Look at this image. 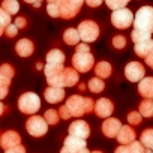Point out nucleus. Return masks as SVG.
Segmentation results:
<instances>
[{"instance_id":"nucleus-1","label":"nucleus","mask_w":153,"mask_h":153,"mask_svg":"<svg viewBox=\"0 0 153 153\" xmlns=\"http://www.w3.org/2000/svg\"><path fill=\"white\" fill-rule=\"evenodd\" d=\"M68 110L71 111V116L74 117H81L83 114H89L95 111V102L92 98H84L81 95H72L68 98L66 104Z\"/></svg>"},{"instance_id":"nucleus-2","label":"nucleus","mask_w":153,"mask_h":153,"mask_svg":"<svg viewBox=\"0 0 153 153\" xmlns=\"http://www.w3.org/2000/svg\"><path fill=\"white\" fill-rule=\"evenodd\" d=\"M134 30L152 35L153 33V8L143 6L137 11L134 18Z\"/></svg>"},{"instance_id":"nucleus-3","label":"nucleus","mask_w":153,"mask_h":153,"mask_svg":"<svg viewBox=\"0 0 153 153\" xmlns=\"http://www.w3.org/2000/svg\"><path fill=\"white\" fill-rule=\"evenodd\" d=\"M18 108L21 113L24 114H32L35 116L39 108H41V99L36 93L33 92H27V93H23L18 99Z\"/></svg>"},{"instance_id":"nucleus-4","label":"nucleus","mask_w":153,"mask_h":153,"mask_svg":"<svg viewBox=\"0 0 153 153\" xmlns=\"http://www.w3.org/2000/svg\"><path fill=\"white\" fill-rule=\"evenodd\" d=\"M78 33L84 44L95 42L99 38V26L92 20H84L78 24Z\"/></svg>"},{"instance_id":"nucleus-5","label":"nucleus","mask_w":153,"mask_h":153,"mask_svg":"<svg viewBox=\"0 0 153 153\" xmlns=\"http://www.w3.org/2000/svg\"><path fill=\"white\" fill-rule=\"evenodd\" d=\"M95 66V59L92 53H75L72 57V68L78 72H89Z\"/></svg>"},{"instance_id":"nucleus-6","label":"nucleus","mask_w":153,"mask_h":153,"mask_svg":"<svg viewBox=\"0 0 153 153\" xmlns=\"http://www.w3.org/2000/svg\"><path fill=\"white\" fill-rule=\"evenodd\" d=\"M134 18H135V15L128 8H123L120 11H114L111 14V23L117 29H128V27H131V24H134Z\"/></svg>"},{"instance_id":"nucleus-7","label":"nucleus","mask_w":153,"mask_h":153,"mask_svg":"<svg viewBox=\"0 0 153 153\" xmlns=\"http://www.w3.org/2000/svg\"><path fill=\"white\" fill-rule=\"evenodd\" d=\"M26 129L32 137H42L48 131V123L44 117L41 116H32L26 122Z\"/></svg>"},{"instance_id":"nucleus-8","label":"nucleus","mask_w":153,"mask_h":153,"mask_svg":"<svg viewBox=\"0 0 153 153\" xmlns=\"http://www.w3.org/2000/svg\"><path fill=\"white\" fill-rule=\"evenodd\" d=\"M81 6H83L81 0H59L60 17L65 20H71L78 14Z\"/></svg>"},{"instance_id":"nucleus-9","label":"nucleus","mask_w":153,"mask_h":153,"mask_svg":"<svg viewBox=\"0 0 153 153\" xmlns=\"http://www.w3.org/2000/svg\"><path fill=\"white\" fill-rule=\"evenodd\" d=\"M146 69L140 62H131L125 68V76L131 83H140L146 78Z\"/></svg>"},{"instance_id":"nucleus-10","label":"nucleus","mask_w":153,"mask_h":153,"mask_svg":"<svg viewBox=\"0 0 153 153\" xmlns=\"http://www.w3.org/2000/svg\"><path fill=\"white\" fill-rule=\"evenodd\" d=\"M14 76V68L8 63L2 65L0 68V98H5L8 95V89H9V83Z\"/></svg>"},{"instance_id":"nucleus-11","label":"nucleus","mask_w":153,"mask_h":153,"mask_svg":"<svg viewBox=\"0 0 153 153\" xmlns=\"http://www.w3.org/2000/svg\"><path fill=\"white\" fill-rule=\"evenodd\" d=\"M69 135L76 137V138H81V140H86L90 135L89 123L84 122V120H75V122H72L71 126H69Z\"/></svg>"},{"instance_id":"nucleus-12","label":"nucleus","mask_w":153,"mask_h":153,"mask_svg":"<svg viewBox=\"0 0 153 153\" xmlns=\"http://www.w3.org/2000/svg\"><path fill=\"white\" fill-rule=\"evenodd\" d=\"M122 128L123 126H122L120 120L116 119V117H110V119L104 120V123H102V132L108 138H117V135L122 131Z\"/></svg>"},{"instance_id":"nucleus-13","label":"nucleus","mask_w":153,"mask_h":153,"mask_svg":"<svg viewBox=\"0 0 153 153\" xmlns=\"http://www.w3.org/2000/svg\"><path fill=\"white\" fill-rule=\"evenodd\" d=\"M113 111H114V105H113V102L110 99L101 98V99L96 101V104H95V113H96L98 117H101V119H110V116L113 114Z\"/></svg>"},{"instance_id":"nucleus-14","label":"nucleus","mask_w":153,"mask_h":153,"mask_svg":"<svg viewBox=\"0 0 153 153\" xmlns=\"http://www.w3.org/2000/svg\"><path fill=\"white\" fill-rule=\"evenodd\" d=\"M80 80V74L78 71H75L72 66L71 68H65L63 74H62V80H60V87H72L78 83Z\"/></svg>"},{"instance_id":"nucleus-15","label":"nucleus","mask_w":153,"mask_h":153,"mask_svg":"<svg viewBox=\"0 0 153 153\" xmlns=\"http://www.w3.org/2000/svg\"><path fill=\"white\" fill-rule=\"evenodd\" d=\"M20 143H21V137L15 131H6V132H3L2 140H0V146L5 149V152L9 150V149H12V147L20 146Z\"/></svg>"},{"instance_id":"nucleus-16","label":"nucleus","mask_w":153,"mask_h":153,"mask_svg":"<svg viewBox=\"0 0 153 153\" xmlns=\"http://www.w3.org/2000/svg\"><path fill=\"white\" fill-rule=\"evenodd\" d=\"M44 96H45L47 102H50V104H59V102L66 96V93H65V89L48 86V87L45 89V92H44Z\"/></svg>"},{"instance_id":"nucleus-17","label":"nucleus","mask_w":153,"mask_h":153,"mask_svg":"<svg viewBox=\"0 0 153 153\" xmlns=\"http://www.w3.org/2000/svg\"><path fill=\"white\" fill-rule=\"evenodd\" d=\"M135 137H137V135H135L134 128H132L131 125H126V126H123L122 131L119 132L117 141H119L120 146H129V144H132V143L135 141Z\"/></svg>"},{"instance_id":"nucleus-18","label":"nucleus","mask_w":153,"mask_h":153,"mask_svg":"<svg viewBox=\"0 0 153 153\" xmlns=\"http://www.w3.org/2000/svg\"><path fill=\"white\" fill-rule=\"evenodd\" d=\"M86 140H81V138H76V137H72V135H68L65 138V144L63 147L71 150V152H80V150H84L87 149L86 147Z\"/></svg>"},{"instance_id":"nucleus-19","label":"nucleus","mask_w":153,"mask_h":153,"mask_svg":"<svg viewBox=\"0 0 153 153\" xmlns=\"http://www.w3.org/2000/svg\"><path fill=\"white\" fill-rule=\"evenodd\" d=\"M138 93L144 99H153V76H146L138 84Z\"/></svg>"},{"instance_id":"nucleus-20","label":"nucleus","mask_w":153,"mask_h":153,"mask_svg":"<svg viewBox=\"0 0 153 153\" xmlns=\"http://www.w3.org/2000/svg\"><path fill=\"white\" fill-rule=\"evenodd\" d=\"M33 50H35V45L30 39H20L15 45V51L20 57H29L33 54Z\"/></svg>"},{"instance_id":"nucleus-21","label":"nucleus","mask_w":153,"mask_h":153,"mask_svg":"<svg viewBox=\"0 0 153 153\" xmlns=\"http://www.w3.org/2000/svg\"><path fill=\"white\" fill-rule=\"evenodd\" d=\"M152 53H153V39H149V41H144V42L135 45V54L138 57L147 59Z\"/></svg>"},{"instance_id":"nucleus-22","label":"nucleus","mask_w":153,"mask_h":153,"mask_svg":"<svg viewBox=\"0 0 153 153\" xmlns=\"http://www.w3.org/2000/svg\"><path fill=\"white\" fill-rule=\"evenodd\" d=\"M45 60H47V65H63L65 63V54H63V51L54 48V50L48 51Z\"/></svg>"},{"instance_id":"nucleus-23","label":"nucleus","mask_w":153,"mask_h":153,"mask_svg":"<svg viewBox=\"0 0 153 153\" xmlns=\"http://www.w3.org/2000/svg\"><path fill=\"white\" fill-rule=\"evenodd\" d=\"M80 33H78V29H68L65 33H63V41L65 44L68 45H78L80 44Z\"/></svg>"},{"instance_id":"nucleus-24","label":"nucleus","mask_w":153,"mask_h":153,"mask_svg":"<svg viewBox=\"0 0 153 153\" xmlns=\"http://www.w3.org/2000/svg\"><path fill=\"white\" fill-rule=\"evenodd\" d=\"M111 65L108 63V62H99V63H96V66H95V74H96V76L98 78H108V76L111 75Z\"/></svg>"},{"instance_id":"nucleus-25","label":"nucleus","mask_w":153,"mask_h":153,"mask_svg":"<svg viewBox=\"0 0 153 153\" xmlns=\"http://www.w3.org/2000/svg\"><path fill=\"white\" fill-rule=\"evenodd\" d=\"M140 114L143 117H153V99H144L140 104Z\"/></svg>"},{"instance_id":"nucleus-26","label":"nucleus","mask_w":153,"mask_h":153,"mask_svg":"<svg viewBox=\"0 0 153 153\" xmlns=\"http://www.w3.org/2000/svg\"><path fill=\"white\" fill-rule=\"evenodd\" d=\"M140 141H141V144L146 149H150L152 150V147H153V129L149 128V129L143 131V134L140 137Z\"/></svg>"},{"instance_id":"nucleus-27","label":"nucleus","mask_w":153,"mask_h":153,"mask_svg":"<svg viewBox=\"0 0 153 153\" xmlns=\"http://www.w3.org/2000/svg\"><path fill=\"white\" fill-rule=\"evenodd\" d=\"M2 9L6 11L9 15H15L18 11H20V3L17 0H5L2 3Z\"/></svg>"},{"instance_id":"nucleus-28","label":"nucleus","mask_w":153,"mask_h":153,"mask_svg":"<svg viewBox=\"0 0 153 153\" xmlns=\"http://www.w3.org/2000/svg\"><path fill=\"white\" fill-rule=\"evenodd\" d=\"M104 89H105V83H104L101 78L95 76V78L89 80V90H90L92 93H101Z\"/></svg>"},{"instance_id":"nucleus-29","label":"nucleus","mask_w":153,"mask_h":153,"mask_svg":"<svg viewBox=\"0 0 153 153\" xmlns=\"http://www.w3.org/2000/svg\"><path fill=\"white\" fill-rule=\"evenodd\" d=\"M11 26V15L6 11H0V33H5V30Z\"/></svg>"},{"instance_id":"nucleus-30","label":"nucleus","mask_w":153,"mask_h":153,"mask_svg":"<svg viewBox=\"0 0 153 153\" xmlns=\"http://www.w3.org/2000/svg\"><path fill=\"white\" fill-rule=\"evenodd\" d=\"M44 119L47 120L48 125H57V122L60 120V114L57 110H47L44 114Z\"/></svg>"},{"instance_id":"nucleus-31","label":"nucleus","mask_w":153,"mask_h":153,"mask_svg":"<svg viewBox=\"0 0 153 153\" xmlns=\"http://www.w3.org/2000/svg\"><path fill=\"white\" fill-rule=\"evenodd\" d=\"M47 12L50 17L53 18H59L60 17V9H59V0H51L48 2V6H47Z\"/></svg>"},{"instance_id":"nucleus-32","label":"nucleus","mask_w":153,"mask_h":153,"mask_svg":"<svg viewBox=\"0 0 153 153\" xmlns=\"http://www.w3.org/2000/svg\"><path fill=\"white\" fill-rule=\"evenodd\" d=\"M131 38H132V42L137 45V44H141L144 41L152 39V35H147V33H143V32H138V30H132Z\"/></svg>"},{"instance_id":"nucleus-33","label":"nucleus","mask_w":153,"mask_h":153,"mask_svg":"<svg viewBox=\"0 0 153 153\" xmlns=\"http://www.w3.org/2000/svg\"><path fill=\"white\" fill-rule=\"evenodd\" d=\"M141 119H143V116H141L140 113H137V111H131V113L128 114V123L132 125V126L140 125V123H141Z\"/></svg>"},{"instance_id":"nucleus-34","label":"nucleus","mask_w":153,"mask_h":153,"mask_svg":"<svg viewBox=\"0 0 153 153\" xmlns=\"http://www.w3.org/2000/svg\"><path fill=\"white\" fill-rule=\"evenodd\" d=\"M126 5H128L126 0H120V2H113V0H108V2H107V6H108L110 9H113V12L126 8Z\"/></svg>"},{"instance_id":"nucleus-35","label":"nucleus","mask_w":153,"mask_h":153,"mask_svg":"<svg viewBox=\"0 0 153 153\" xmlns=\"http://www.w3.org/2000/svg\"><path fill=\"white\" fill-rule=\"evenodd\" d=\"M113 47H114L116 50H123V48L126 47V38L122 36V35L114 36V38H113Z\"/></svg>"},{"instance_id":"nucleus-36","label":"nucleus","mask_w":153,"mask_h":153,"mask_svg":"<svg viewBox=\"0 0 153 153\" xmlns=\"http://www.w3.org/2000/svg\"><path fill=\"white\" fill-rule=\"evenodd\" d=\"M129 150L131 153H146V147L141 144V141H134L132 144H129Z\"/></svg>"},{"instance_id":"nucleus-37","label":"nucleus","mask_w":153,"mask_h":153,"mask_svg":"<svg viewBox=\"0 0 153 153\" xmlns=\"http://www.w3.org/2000/svg\"><path fill=\"white\" fill-rule=\"evenodd\" d=\"M17 33H18V27H17L15 24H11V26L5 30V35H6V36H9V38L17 36Z\"/></svg>"},{"instance_id":"nucleus-38","label":"nucleus","mask_w":153,"mask_h":153,"mask_svg":"<svg viewBox=\"0 0 153 153\" xmlns=\"http://www.w3.org/2000/svg\"><path fill=\"white\" fill-rule=\"evenodd\" d=\"M59 114H60V117H62V119H65V120H68V119H71V117H72V116H71V111L68 110V107H66V105H62V107H60Z\"/></svg>"},{"instance_id":"nucleus-39","label":"nucleus","mask_w":153,"mask_h":153,"mask_svg":"<svg viewBox=\"0 0 153 153\" xmlns=\"http://www.w3.org/2000/svg\"><path fill=\"white\" fill-rule=\"evenodd\" d=\"M75 53H90V47L87 45V44H78L76 45V48H75Z\"/></svg>"},{"instance_id":"nucleus-40","label":"nucleus","mask_w":153,"mask_h":153,"mask_svg":"<svg viewBox=\"0 0 153 153\" xmlns=\"http://www.w3.org/2000/svg\"><path fill=\"white\" fill-rule=\"evenodd\" d=\"M14 24H15L18 29H24V27L27 26V20H26L24 17H18V18L14 21Z\"/></svg>"},{"instance_id":"nucleus-41","label":"nucleus","mask_w":153,"mask_h":153,"mask_svg":"<svg viewBox=\"0 0 153 153\" xmlns=\"http://www.w3.org/2000/svg\"><path fill=\"white\" fill-rule=\"evenodd\" d=\"M5 153H26V149H24V146H17V147H12V149H9V150H6Z\"/></svg>"},{"instance_id":"nucleus-42","label":"nucleus","mask_w":153,"mask_h":153,"mask_svg":"<svg viewBox=\"0 0 153 153\" xmlns=\"http://www.w3.org/2000/svg\"><path fill=\"white\" fill-rule=\"evenodd\" d=\"M114 153H131V150H129V146H119Z\"/></svg>"},{"instance_id":"nucleus-43","label":"nucleus","mask_w":153,"mask_h":153,"mask_svg":"<svg viewBox=\"0 0 153 153\" xmlns=\"http://www.w3.org/2000/svg\"><path fill=\"white\" fill-rule=\"evenodd\" d=\"M60 153H92V152H89L87 149H84V150H80V152H71V150H68V149H62L60 150Z\"/></svg>"},{"instance_id":"nucleus-44","label":"nucleus","mask_w":153,"mask_h":153,"mask_svg":"<svg viewBox=\"0 0 153 153\" xmlns=\"http://www.w3.org/2000/svg\"><path fill=\"white\" fill-rule=\"evenodd\" d=\"M86 5H89V6L95 8V6H101V5H102V2H101V0H96V2H89V0H87Z\"/></svg>"},{"instance_id":"nucleus-45","label":"nucleus","mask_w":153,"mask_h":153,"mask_svg":"<svg viewBox=\"0 0 153 153\" xmlns=\"http://www.w3.org/2000/svg\"><path fill=\"white\" fill-rule=\"evenodd\" d=\"M146 63H147V65H149V66L153 69V53H152V54H150V56L146 59Z\"/></svg>"},{"instance_id":"nucleus-46","label":"nucleus","mask_w":153,"mask_h":153,"mask_svg":"<svg viewBox=\"0 0 153 153\" xmlns=\"http://www.w3.org/2000/svg\"><path fill=\"white\" fill-rule=\"evenodd\" d=\"M36 69H39V71H41V69H45V68H44V65H42V63H36Z\"/></svg>"},{"instance_id":"nucleus-47","label":"nucleus","mask_w":153,"mask_h":153,"mask_svg":"<svg viewBox=\"0 0 153 153\" xmlns=\"http://www.w3.org/2000/svg\"><path fill=\"white\" fill-rule=\"evenodd\" d=\"M41 5H42V3H41V2H36V3H33V6H35V8H39V6H41Z\"/></svg>"},{"instance_id":"nucleus-48","label":"nucleus","mask_w":153,"mask_h":153,"mask_svg":"<svg viewBox=\"0 0 153 153\" xmlns=\"http://www.w3.org/2000/svg\"><path fill=\"white\" fill-rule=\"evenodd\" d=\"M146 153H153V150H150V149H147V150H146Z\"/></svg>"},{"instance_id":"nucleus-49","label":"nucleus","mask_w":153,"mask_h":153,"mask_svg":"<svg viewBox=\"0 0 153 153\" xmlns=\"http://www.w3.org/2000/svg\"><path fill=\"white\" fill-rule=\"evenodd\" d=\"M92 153H102L101 150H95V152H92Z\"/></svg>"},{"instance_id":"nucleus-50","label":"nucleus","mask_w":153,"mask_h":153,"mask_svg":"<svg viewBox=\"0 0 153 153\" xmlns=\"http://www.w3.org/2000/svg\"><path fill=\"white\" fill-rule=\"evenodd\" d=\"M152 150H153V147H152Z\"/></svg>"}]
</instances>
